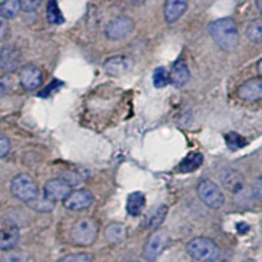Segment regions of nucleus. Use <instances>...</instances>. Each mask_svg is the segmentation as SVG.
Instances as JSON below:
<instances>
[{"label": "nucleus", "mask_w": 262, "mask_h": 262, "mask_svg": "<svg viewBox=\"0 0 262 262\" xmlns=\"http://www.w3.org/2000/svg\"><path fill=\"white\" fill-rule=\"evenodd\" d=\"M253 194L262 201V176H259L258 179L254 181L253 184Z\"/></svg>", "instance_id": "31"}, {"label": "nucleus", "mask_w": 262, "mask_h": 262, "mask_svg": "<svg viewBox=\"0 0 262 262\" xmlns=\"http://www.w3.org/2000/svg\"><path fill=\"white\" fill-rule=\"evenodd\" d=\"M188 9V0H167L164 4V17L167 23H176Z\"/></svg>", "instance_id": "14"}, {"label": "nucleus", "mask_w": 262, "mask_h": 262, "mask_svg": "<svg viewBox=\"0 0 262 262\" xmlns=\"http://www.w3.org/2000/svg\"><path fill=\"white\" fill-rule=\"evenodd\" d=\"M8 33V24H7L6 18L0 16V42H3Z\"/></svg>", "instance_id": "32"}, {"label": "nucleus", "mask_w": 262, "mask_h": 262, "mask_svg": "<svg viewBox=\"0 0 262 262\" xmlns=\"http://www.w3.org/2000/svg\"><path fill=\"white\" fill-rule=\"evenodd\" d=\"M223 185L224 188L233 194L242 193L243 189L245 188L244 176L237 170H228L223 174Z\"/></svg>", "instance_id": "16"}, {"label": "nucleus", "mask_w": 262, "mask_h": 262, "mask_svg": "<svg viewBox=\"0 0 262 262\" xmlns=\"http://www.w3.org/2000/svg\"><path fill=\"white\" fill-rule=\"evenodd\" d=\"M167 215V206H159L158 209H155L147 217V226L155 228V227L160 226L161 222L164 221V217Z\"/></svg>", "instance_id": "24"}, {"label": "nucleus", "mask_w": 262, "mask_h": 262, "mask_svg": "<svg viewBox=\"0 0 262 262\" xmlns=\"http://www.w3.org/2000/svg\"><path fill=\"white\" fill-rule=\"evenodd\" d=\"M105 236L111 243H121L126 237V228L121 223H112L105 229Z\"/></svg>", "instance_id": "21"}, {"label": "nucleus", "mask_w": 262, "mask_h": 262, "mask_svg": "<svg viewBox=\"0 0 262 262\" xmlns=\"http://www.w3.org/2000/svg\"><path fill=\"white\" fill-rule=\"evenodd\" d=\"M144 205H146V196L143 193L140 191H135V193H131L127 196V205H126V209L127 212L133 216H137L142 212Z\"/></svg>", "instance_id": "18"}, {"label": "nucleus", "mask_w": 262, "mask_h": 262, "mask_svg": "<svg viewBox=\"0 0 262 262\" xmlns=\"http://www.w3.org/2000/svg\"><path fill=\"white\" fill-rule=\"evenodd\" d=\"M93 203V195L86 189L74 190L63 200V205L70 211H81L88 209Z\"/></svg>", "instance_id": "8"}, {"label": "nucleus", "mask_w": 262, "mask_h": 262, "mask_svg": "<svg viewBox=\"0 0 262 262\" xmlns=\"http://www.w3.org/2000/svg\"><path fill=\"white\" fill-rule=\"evenodd\" d=\"M245 34H247V37L252 42L258 43V45H262V21H252V23L247 27Z\"/></svg>", "instance_id": "22"}, {"label": "nucleus", "mask_w": 262, "mask_h": 262, "mask_svg": "<svg viewBox=\"0 0 262 262\" xmlns=\"http://www.w3.org/2000/svg\"><path fill=\"white\" fill-rule=\"evenodd\" d=\"M64 262H91L93 261V257L86 253H78V254H69L59 259Z\"/></svg>", "instance_id": "27"}, {"label": "nucleus", "mask_w": 262, "mask_h": 262, "mask_svg": "<svg viewBox=\"0 0 262 262\" xmlns=\"http://www.w3.org/2000/svg\"><path fill=\"white\" fill-rule=\"evenodd\" d=\"M257 70H258L259 74L262 75V59L258 62V66H257Z\"/></svg>", "instance_id": "34"}, {"label": "nucleus", "mask_w": 262, "mask_h": 262, "mask_svg": "<svg viewBox=\"0 0 262 262\" xmlns=\"http://www.w3.org/2000/svg\"><path fill=\"white\" fill-rule=\"evenodd\" d=\"M169 83V72L164 69V67L156 69L155 72H154V84H155L156 88H164V86H167Z\"/></svg>", "instance_id": "25"}, {"label": "nucleus", "mask_w": 262, "mask_h": 262, "mask_svg": "<svg viewBox=\"0 0 262 262\" xmlns=\"http://www.w3.org/2000/svg\"><path fill=\"white\" fill-rule=\"evenodd\" d=\"M23 9L20 0H3L0 3V16L6 20L15 18Z\"/></svg>", "instance_id": "20"}, {"label": "nucleus", "mask_w": 262, "mask_h": 262, "mask_svg": "<svg viewBox=\"0 0 262 262\" xmlns=\"http://www.w3.org/2000/svg\"><path fill=\"white\" fill-rule=\"evenodd\" d=\"M170 83L176 86H184L190 79V71L185 62H176L169 72Z\"/></svg>", "instance_id": "17"}, {"label": "nucleus", "mask_w": 262, "mask_h": 262, "mask_svg": "<svg viewBox=\"0 0 262 262\" xmlns=\"http://www.w3.org/2000/svg\"><path fill=\"white\" fill-rule=\"evenodd\" d=\"M72 185L64 179H53L46 182L45 188H43V196L48 198L51 202H58L63 201L66 196L71 193Z\"/></svg>", "instance_id": "7"}, {"label": "nucleus", "mask_w": 262, "mask_h": 262, "mask_svg": "<svg viewBox=\"0 0 262 262\" xmlns=\"http://www.w3.org/2000/svg\"><path fill=\"white\" fill-rule=\"evenodd\" d=\"M256 6H257V8H258L259 13L262 15V0H256Z\"/></svg>", "instance_id": "33"}, {"label": "nucleus", "mask_w": 262, "mask_h": 262, "mask_svg": "<svg viewBox=\"0 0 262 262\" xmlns=\"http://www.w3.org/2000/svg\"><path fill=\"white\" fill-rule=\"evenodd\" d=\"M98 233L97 222L91 219V217H83L80 221L72 226L71 228V238L72 242L80 247L93 244Z\"/></svg>", "instance_id": "3"}, {"label": "nucleus", "mask_w": 262, "mask_h": 262, "mask_svg": "<svg viewBox=\"0 0 262 262\" xmlns=\"http://www.w3.org/2000/svg\"><path fill=\"white\" fill-rule=\"evenodd\" d=\"M203 164V155L200 154V152H191L189 154L184 160L180 163V172L182 173H189V172H193V170L198 169Z\"/></svg>", "instance_id": "19"}, {"label": "nucleus", "mask_w": 262, "mask_h": 262, "mask_svg": "<svg viewBox=\"0 0 262 262\" xmlns=\"http://www.w3.org/2000/svg\"><path fill=\"white\" fill-rule=\"evenodd\" d=\"M169 243V233L165 229H156L147 238L143 248V257L148 261L158 258L159 254L167 248Z\"/></svg>", "instance_id": "6"}, {"label": "nucleus", "mask_w": 262, "mask_h": 262, "mask_svg": "<svg viewBox=\"0 0 262 262\" xmlns=\"http://www.w3.org/2000/svg\"><path fill=\"white\" fill-rule=\"evenodd\" d=\"M11 191L21 202H32L38 195V186L29 174L20 173L11 181Z\"/></svg>", "instance_id": "4"}, {"label": "nucleus", "mask_w": 262, "mask_h": 262, "mask_svg": "<svg viewBox=\"0 0 262 262\" xmlns=\"http://www.w3.org/2000/svg\"><path fill=\"white\" fill-rule=\"evenodd\" d=\"M131 67H133V60L125 55L111 57L105 62V70H106L107 74L113 75V76L126 74L127 71H130Z\"/></svg>", "instance_id": "13"}, {"label": "nucleus", "mask_w": 262, "mask_h": 262, "mask_svg": "<svg viewBox=\"0 0 262 262\" xmlns=\"http://www.w3.org/2000/svg\"><path fill=\"white\" fill-rule=\"evenodd\" d=\"M186 253L195 261H214L219 257V247L207 237H194L186 244Z\"/></svg>", "instance_id": "2"}, {"label": "nucleus", "mask_w": 262, "mask_h": 262, "mask_svg": "<svg viewBox=\"0 0 262 262\" xmlns=\"http://www.w3.org/2000/svg\"><path fill=\"white\" fill-rule=\"evenodd\" d=\"M210 34L222 50L232 51L237 48L238 32L236 23L231 17H223L212 21Z\"/></svg>", "instance_id": "1"}, {"label": "nucleus", "mask_w": 262, "mask_h": 262, "mask_svg": "<svg viewBox=\"0 0 262 262\" xmlns=\"http://www.w3.org/2000/svg\"><path fill=\"white\" fill-rule=\"evenodd\" d=\"M20 2L25 12H33V11L38 9L42 4V0H20Z\"/></svg>", "instance_id": "28"}, {"label": "nucleus", "mask_w": 262, "mask_h": 262, "mask_svg": "<svg viewBox=\"0 0 262 262\" xmlns=\"http://www.w3.org/2000/svg\"><path fill=\"white\" fill-rule=\"evenodd\" d=\"M200 200L211 209H221L224 205V194L222 189L211 180H202L196 186Z\"/></svg>", "instance_id": "5"}, {"label": "nucleus", "mask_w": 262, "mask_h": 262, "mask_svg": "<svg viewBox=\"0 0 262 262\" xmlns=\"http://www.w3.org/2000/svg\"><path fill=\"white\" fill-rule=\"evenodd\" d=\"M20 237L18 228L15 224H4L0 227V249L9 250L16 247Z\"/></svg>", "instance_id": "15"}, {"label": "nucleus", "mask_w": 262, "mask_h": 262, "mask_svg": "<svg viewBox=\"0 0 262 262\" xmlns=\"http://www.w3.org/2000/svg\"><path fill=\"white\" fill-rule=\"evenodd\" d=\"M134 29V21L126 16H119L113 18L106 27V37L112 41L125 38Z\"/></svg>", "instance_id": "9"}, {"label": "nucleus", "mask_w": 262, "mask_h": 262, "mask_svg": "<svg viewBox=\"0 0 262 262\" xmlns=\"http://www.w3.org/2000/svg\"><path fill=\"white\" fill-rule=\"evenodd\" d=\"M226 143L229 148L237 149L244 147L247 144V140L236 133H228V134H226Z\"/></svg>", "instance_id": "26"}, {"label": "nucleus", "mask_w": 262, "mask_h": 262, "mask_svg": "<svg viewBox=\"0 0 262 262\" xmlns=\"http://www.w3.org/2000/svg\"><path fill=\"white\" fill-rule=\"evenodd\" d=\"M9 151H11V142L6 135L0 134V159L8 155Z\"/></svg>", "instance_id": "29"}, {"label": "nucleus", "mask_w": 262, "mask_h": 262, "mask_svg": "<svg viewBox=\"0 0 262 262\" xmlns=\"http://www.w3.org/2000/svg\"><path fill=\"white\" fill-rule=\"evenodd\" d=\"M46 15H48V20L51 24H62L64 21L59 7H58L57 0H49L48 7H46Z\"/></svg>", "instance_id": "23"}, {"label": "nucleus", "mask_w": 262, "mask_h": 262, "mask_svg": "<svg viewBox=\"0 0 262 262\" xmlns=\"http://www.w3.org/2000/svg\"><path fill=\"white\" fill-rule=\"evenodd\" d=\"M20 83L25 90H36L42 84V71L34 64L24 66L20 74Z\"/></svg>", "instance_id": "11"}, {"label": "nucleus", "mask_w": 262, "mask_h": 262, "mask_svg": "<svg viewBox=\"0 0 262 262\" xmlns=\"http://www.w3.org/2000/svg\"><path fill=\"white\" fill-rule=\"evenodd\" d=\"M21 63V53L15 46H4L0 51V69L4 72H13Z\"/></svg>", "instance_id": "10"}, {"label": "nucleus", "mask_w": 262, "mask_h": 262, "mask_svg": "<svg viewBox=\"0 0 262 262\" xmlns=\"http://www.w3.org/2000/svg\"><path fill=\"white\" fill-rule=\"evenodd\" d=\"M12 86V80L8 76L0 78V96H4Z\"/></svg>", "instance_id": "30"}, {"label": "nucleus", "mask_w": 262, "mask_h": 262, "mask_svg": "<svg viewBox=\"0 0 262 262\" xmlns=\"http://www.w3.org/2000/svg\"><path fill=\"white\" fill-rule=\"evenodd\" d=\"M240 98L245 101H258L262 100V78H253L240 85L237 91Z\"/></svg>", "instance_id": "12"}]
</instances>
